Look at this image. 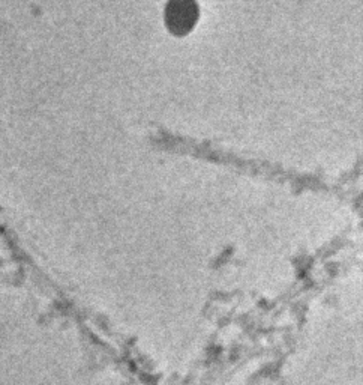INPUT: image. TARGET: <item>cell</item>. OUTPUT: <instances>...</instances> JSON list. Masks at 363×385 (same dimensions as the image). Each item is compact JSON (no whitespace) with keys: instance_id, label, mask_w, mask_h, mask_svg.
<instances>
[{"instance_id":"6da1fadb","label":"cell","mask_w":363,"mask_h":385,"mask_svg":"<svg viewBox=\"0 0 363 385\" xmlns=\"http://www.w3.org/2000/svg\"><path fill=\"white\" fill-rule=\"evenodd\" d=\"M198 17L194 0H171L167 8V26L170 31L183 35L190 32Z\"/></svg>"}]
</instances>
